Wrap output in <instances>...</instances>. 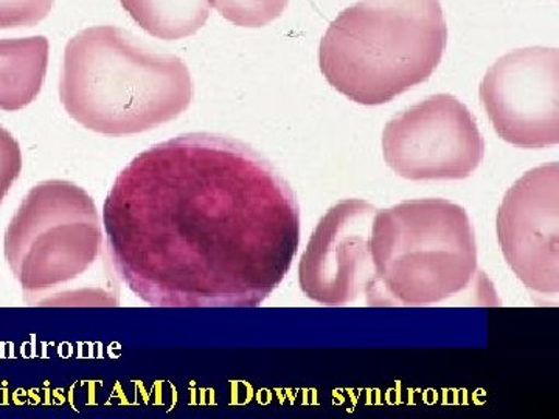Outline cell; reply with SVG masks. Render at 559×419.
I'll return each instance as SVG.
<instances>
[{
  "mask_svg": "<svg viewBox=\"0 0 559 419\" xmlns=\"http://www.w3.org/2000/svg\"><path fill=\"white\" fill-rule=\"evenodd\" d=\"M382 151L401 178L460 180L479 168L485 142L469 109L439 94L393 117L382 134Z\"/></svg>",
  "mask_w": 559,
  "mask_h": 419,
  "instance_id": "cell-6",
  "label": "cell"
},
{
  "mask_svg": "<svg viewBox=\"0 0 559 419\" xmlns=\"http://www.w3.org/2000/svg\"><path fill=\"white\" fill-rule=\"evenodd\" d=\"M289 0H210L224 20L238 27L260 28L282 16Z\"/></svg>",
  "mask_w": 559,
  "mask_h": 419,
  "instance_id": "cell-12",
  "label": "cell"
},
{
  "mask_svg": "<svg viewBox=\"0 0 559 419\" xmlns=\"http://www.w3.org/2000/svg\"><path fill=\"white\" fill-rule=\"evenodd\" d=\"M60 97L81 127L123 137L178 119L193 100V81L180 58L157 53L131 33L102 25L69 40Z\"/></svg>",
  "mask_w": 559,
  "mask_h": 419,
  "instance_id": "cell-3",
  "label": "cell"
},
{
  "mask_svg": "<svg viewBox=\"0 0 559 419\" xmlns=\"http://www.w3.org/2000/svg\"><path fill=\"white\" fill-rule=\"evenodd\" d=\"M447 43L440 0H360L331 22L319 64L348 100L380 106L425 83Z\"/></svg>",
  "mask_w": 559,
  "mask_h": 419,
  "instance_id": "cell-4",
  "label": "cell"
},
{
  "mask_svg": "<svg viewBox=\"0 0 559 419\" xmlns=\"http://www.w3.org/2000/svg\"><path fill=\"white\" fill-rule=\"evenodd\" d=\"M371 308H419L466 292L479 277L468 213L447 200L401 202L378 210L371 226Z\"/></svg>",
  "mask_w": 559,
  "mask_h": 419,
  "instance_id": "cell-5",
  "label": "cell"
},
{
  "mask_svg": "<svg viewBox=\"0 0 559 419\" xmlns=\"http://www.w3.org/2000/svg\"><path fill=\"white\" fill-rule=\"evenodd\" d=\"M55 0H0V31L33 27L46 20Z\"/></svg>",
  "mask_w": 559,
  "mask_h": 419,
  "instance_id": "cell-13",
  "label": "cell"
},
{
  "mask_svg": "<svg viewBox=\"0 0 559 419\" xmlns=\"http://www.w3.org/2000/svg\"><path fill=\"white\" fill-rule=\"evenodd\" d=\"M498 240L525 288L559 292V165L530 170L507 191L498 212Z\"/></svg>",
  "mask_w": 559,
  "mask_h": 419,
  "instance_id": "cell-8",
  "label": "cell"
},
{
  "mask_svg": "<svg viewBox=\"0 0 559 419\" xmlns=\"http://www.w3.org/2000/svg\"><path fill=\"white\" fill-rule=\"evenodd\" d=\"M49 65L44 36L0 39V109H24L38 97Z\"/></svg>",
  "mask_w": 559,
  "mask_h": 419,
  "instance_id": "cell-10",
  "label": "cell"
},
{
  "mask_svg": "<svg viewBox=\"0 0 559 419\" xmlns=\"http://www.w3.org/2000/svg\"><path fill=\"white\" fill-rule=\"evenodd\" d=\"M377 207L364 200L337 202L319 220L299 264L300 289L316 303L348 307L374 286L370 238Z\"/></svg>",
  "mask_w": 559,
  "mask_h": 419,
  "instance_id": "cell-9",
  "label": "cell"
},
{
  "mask_svg": "<svg viewBox=\"0 0 559 419\" xmlns=\"http://www.w3.org/2000/svg\"><path fill=\"white\" fill-rule=\"evenodd\" d=\"M22 171V151L10 131L0 127V205Z\"/></svg>",
  "mask_w": 559,
  "mask_h": 419,
  "instance_id": "cell-14",
  "label": "cell"
},
{
  "mask_svg": "<svg viewBox=\"0 0 559 419\" xmlns=\"http://www.w3.org/2000/svg\"><path fill=\"white\" fill-rule=\"evenodd\" d=\"M3 255L32 307H119V275L100 213L76 183L33 187L7 227Z\"/></svg>",
  "mask_w": 559,
  "mask_h": 419,
  "instance_id": "cell-2",
  "label": "cell"
},
{
  "mask_svg": "<svg viewBox=\"0 0 559 419\" xmlns=\"http://www.w3.org/2000/svg\"><path fill=\"white\" fill-rule=\"evenodd\" d=\"M124 11L154 38H189L204 27L210 0H120Z\"/></svg>",
  "mask_w": 559,
  "mask_h": 419,
  "instance_id": "cell-11",
  "label": "cell"
},
{
  "mask_svg": "<svg viewBox=\"0 0 559 419\" xmlns=\"http://www.w3.org/2000/svg\"><path fill=\"white\" fill-rule=\"evenodd\" d=\"M480 101L499 137L510 145H558L559 51L528 47L503 55L481 80Z\"/></svg>",
  "mask_w": 559,
  "mask_h": 419,
  "instance_id": "cell-7",
  "label": "cell"
},
{
  "mask_svg": "<svg viewBox=\"0 0 559 419\" xmlns=\"http://www.w3.org/2000/svg\"><path fill=\"white\" fill-rule=\"evenodd\" d=\"M114 270L156 308H255L296 259L300 208L255 149L179 135L121 170L103 205Z\"/></svg>",
  "mask_w": 559,
  "mask_h": 419,
  "instance_id": "cell-1",
  "label": "cell"
}]
</instances>
